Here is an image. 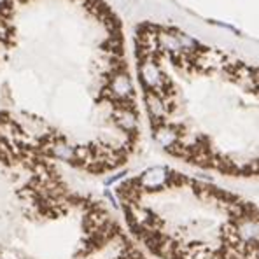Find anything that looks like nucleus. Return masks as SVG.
<instances>
[{
	"mask_svg": "<svg viewBox=\"0 0 259 259\" xmlns=\"http://www.w3.org/2000/svg\"><path fill=\"white\" fill-rule=\"evenodd\" d=\"M140 109L105 0H0V142L86 174L126 165Z\"/></svg>",
	"mask_w": 259,
	"mask_h": 259,
	"instance_id": "obj_1",
	"label": "nucleus"
},
{
	"mask_svg": "<svg viewBox=\"0 0 259 259\" xmlns=\"http://www.w3.org/2000/svg\"><path fill=\"white\" fill-rule=\"evenodd\" d=\"M133 46L156 144L198 168L259 179V67L158 23L137 26Z\"/></svg>",
	"mask_w": 259,
	"mask_h": 259,
	"instance_id": "obj_2",
	"label": "nucleus"
},
{
	"mask_svg": "<svg viewBox=\"0 0 259 259\" xmlns=\"http://www.w3.org/2000/svg\"><path fill=\"white\" fill-rule=\"evenodd\" d=\"M0 259H147L55 161L0 142Z\"/></svg>",
	"mask_w": 259,
	"mask_h": 259,
	"instance_id": "obj_3",
	"label": "nucleus"
},
{
	"mask_svg": "<svg viewBox=\"0 0 259 259\" xmlns=\"http://www.w3.org/2000/svg\"><path fill=\"white\" fill-rule=\"evenodd\" d=\"M130 233L158 259H259V208L170 166L116 188Z\"/></svg>",
	"mask_w": 259,
	"mask_h": 259,
	"instance_id": "obj_4",
	"label": "nucleus"
}]
</instances>
